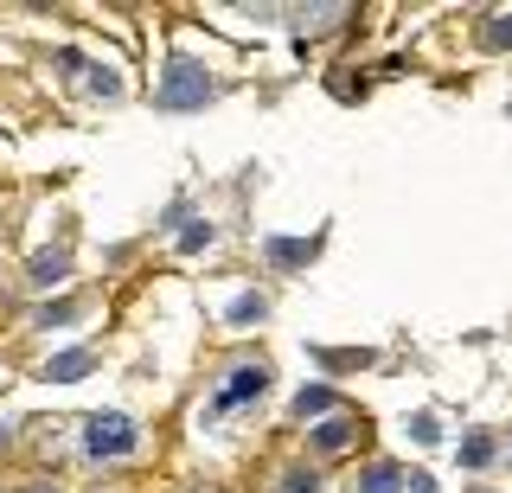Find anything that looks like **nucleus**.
<instances>
[{
    "label": "nucleus",
    "mask_w": 512,
    "mask_h": 493,
    "mask_svg": "<svg viewBox=\"0 0 512 493\" xmlns=\"http://www.w3.org/2000/svg\"><path fill=\"white\" fill-rule=\"evenodd\" d=\"M135 442H141L135 423L116 417V410H109V417H90V429H84V449H90V455H128Z\"/></svg>",
    "instance_id": "obj_1"
},
{
    "label": "nucleus",
    "mask_w": 512,
    "mask_h": 493,
    "mask_svg": "<svg viewBox=\"0 0 512 493\" xmlns=\"http://www.w3.org/2000/svg\"><path fill=\"white\" fill-rule=\"evenodd\" d=\"M205 97H212V84H205L199 65H173L167 84H160V103H167V109H192V103H205Z\"/></svg>",
    "instance_id": "obj_2"
},
{
    "label": "nucleus",
    "mask_w": 512,
    "mask_h": 493,
    "mask_svg": "<svg viewBox=\"0 0 512 493\" xmlns=\"http://www.w3.org/2000/svg\"><path fill=\"white\" fill-rule=\"evenodd\" d=\"M263 385H269V372H263V365H237V372H231V385L218 391V404H244V397H263Z\"/></svg>",
    "instance_id": "obj_3"
},
{
    "label": "nucleus",
    "mask_w": 512,
    "mask_h": 493,
    "mask_svg": "<svg viewBox=\"0 0 512 493\" xmlns=\"http://www.w3.org/2000/svg\"><path fill=\"white\" fill-rule=\"evenodd\" d=\"M90 372V353H58L52 365H45V378H58V385H71V378Z\"/></svg>",
    "instance_id": "obj_4"
},
{
    "label": "nucleus",
    "mask_w": 512,
    "mask_h": 493,
    "mask_svg": "<svg viewBox=\"0 0 512 493\" xmlns=\"http://www.w3.org/2000/svg\"><path fill=\"white\" fill-rule=\"evenodd\" d=\"M461 461H468V468H480V461H493V442H487V436H468V442H461Z\"/></svg>",
    "instance_id": "obj_5"
},
{
    "label": "nucleus",
    "mask_w": 512,
    "mask_h": 493,
    "mask_svg": "<svg viewBox=\"0 0 512 493\" xmlns=\"http://www.w3.org/2000/svg\"><path fill=\"white\" fill-rule=\"evenodd\" d=\"M308 250H314V244H288V237H276V244H269V257H276V263H301Z\"/></svg>",
    "instance_id": "obj_6"
},
{
    "label": "nucleus",
    "mask_w": 512,
    "mask_h": 493,
    "mask_svg": "<svg viewBox=\"0 0 512 493\" xmlns=\"http://www.w3.org/2000/svg\"><path fill=\"white\" fill-rule=\"evenodd\" d=\"M327 404H333V397H327V385H308V391L295 397V410H301V417H308V410H327Z\"/></svg>",
    "instance_id": "obj_7"
},
{
    "label": "nucleus",
    "mask_w": 512,
    "mask_h": 493,
    "mask_svg": "<svg viewBox=\"0 0 512 493\" xmlns=\"http://www.w3.org/2000/svg\"><path fill=\"white\" fill-rule=\"evenodd\" d=\"M58 276H64V257H39V263H32V282H39V289L58 282Z\"/></svg>",
    "instance_id": "obj_8"
},
{
    "label": "nucleus",
    "mask_w": 512,
    "mask_h": 493,
    "mask_svg": "<svg viewBox=\"0 0 512 493\" xmlns=\"http://www.w3.org/2000/svg\"><path fill=\"white\" fill-rule=\"evenodd\" d=\"M365 493H397V468H372L365 474Z\"/></svg>",
    "instance_id": "obj_9"
},
{
    "label": "nucleus",
    "mask_w": 512,
    "mask_h": 493,
    "mask_svg": "<svg viewBox=\"0 0 512 493\" xmlns=\"http://www.w3.org/2000/svg\"><path fill=\"white\" fill-rule=\"evenodd\" d=\"M320 481H314V474H282V493H314Z\"/></svg>",
    "instance_id": "obj_10"
},
{
    "label": "nucleus",
    "mask_w": 512,
    "mask_h": 493,
    "mask_svg": "<svg viewBox=\"0 0 512 493\" xmlns=\"http://www.w3.org/2000/svg\"><path fill=\"white\" fill-rule=\"evenodd\" d=\"M320 449H346V423H327V429H320Z\"/></svg>",
    "instance_id": "obj_11"
},
{
    "label": "nucleus",
    "mask_w": 512,
    "mask_h": 493,
    "mask_svg": "<svg viewBox=\"0 0 512 493\" xmlns=\"http://www.w3.org/2000/svg\"><path fill=\"white\" fill-rule=\"evenodd\" d=\"M205 237H212V225H192V231H180V250H199Z\"/></svg>",
    "instance_id": "obj_12"
},
{
    "label": "nucleus",
    "mask_w": 512,
    "mask_h": 493,
    "mask_svg": "<svg viewBox=\"0 0 512 493\" xmlns=\"http://www.w3.org/2000/svg\"><path fill=\"white\" fill-rule=\"evenodd\" d=\"M487 39H493V45H512V20H500V26H487Z\"/></svg>",
    "instance_id": "obj_13"
}]
</instances>
